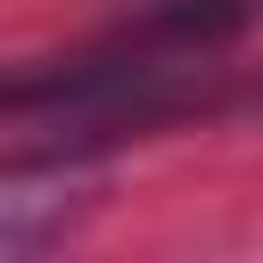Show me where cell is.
I'll use <instances>...</instances> for the list:
<instances>
[{"label": "cell", "instance_id": "6da1fadb", "mask_svg": "<svg viewBox=\"0 0 263 263\" xmlns=\"http://www.w3.org/2000/svg\"><path fill=\"white\" fill-rule=\"evenodd\" d=\"M90 205H99V173L90 164H49V156L41 164H0V263L8 255H41Z\"/></svg>", "mask_w": 263, "mask_h": 263}]
</instances>
